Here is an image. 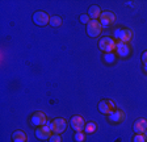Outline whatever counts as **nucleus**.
I'll return each instance as SVG.
<instances>
[{
  "mask_svg": "<svg viewBox=\"0 0 147 142\" xmlns=\"http://www.w3.org/2000/svg\"><path fill=\"white\" fill-rule=\"evenodd\" d=\"M116 51H117V57H119V58H127L131 54V49L129 46V43L125 42H117Z\"/></svg>",
  "mask_w": 147,
  "mask_h": 142,
  "instance_id": "11",
  "label": "nucleus"
},
{
  "mask_svg": "<svg viewBox=\"0 0 147 142\" xmlns=\"http://www.w3.org/2000/svg\"><path fill=\"white\" fill-rule=\"evenodd\" d=\"M97 108L102 114H109L116 109V105H114V103L112 101V100H101V101L98 103Z\"/></svg>",
  "mask_w": 147,
  "mask_h": 142,
  "instance_id": "7",
  "label": "nucleus"
},
{
  "mask_svg": "<svg viewBox=\"0 0 147 142\" xmlns=\"http://www.w3.org/2000/svg\"><path fill=\"white\" fill-rule=\"evenodd\" d=\"M47 124V117L46 114L41 111H37L36 113H33V116L30 117V125L32 126H36V128H40L43 126Z\"/></svg>",
  "mask_w": 147,
  "mask_h": 142,
  "instance_id": "5",
  "label": "nucleus"
},
{
  "mask_svg": "<svg viewBox=\"0 0 147 142\" xmlns=\"http://www.w3.org/2000/svg\"><path fill=\"white\" fill-rule=\"evenodd\" d=\"M70 125L75 132H84V128H86V122L82 116H72L70 120Z\"/></svg>",
  "mask_w": 147,
  "mask_h": 142,
  "instance_id": "10",
  "label": "nucleus"
},
{
  "mask_svg": "<svg viewBox=\"0 0 147 142\" xmlns=\"http://www.w3.org/2000/svg\"><path fill=\"white\" fill-rule=\"evenodd\" d=\"M74 139L75 142H84L86 141V133L84 132H76L75 136H74Z\"/></svg>",
  "mask_w": 147,
  "mask_h": 142,
  "instance_id": "19",
  "label": "nucleus"
},
{
  "mask_svg": "<svg viewBox=\"0 0 147 142\" xmlns=\"http://www.w3.org/2000/svg\"><path fill=\"white\" fill-rule=\"evenodd\" d=\"M49 126L54 134H61V133H63L64 130H66V128H67V121L61 117L54 118L53 121L49 122Z\"/></svg>",
  "mask_w": 147,
  "mask_h": 142,
  "instance_id": "3",
  "label": "nucleus"
},
{
  "mask_svg": "<svg viewBox=\"0 0 147 142\" xmlns=\"http://www.w3.org/2000/svg\"><path fill=\"white\" fill-rule=\"evenodd\" d=\"M117 59V55L113 53H104V62L107 65H113Z\"/></svg>",
  "mask_w": 147,
  "mask_h": 142,
  "instance_id": "16",
  "label": "nucleus"
},
{
  "mask_svg": "<svg viewBox=\"0 0 147 142\" xmlns=\"http://www.w3.org/2000/svg\"><path fill=\"white\" fill-rule=\"evenodd\" d=\"M141 59H142V62H143V65H144V63H147V50H146V51L142 53Z\"/></svg>",
  "mask_w": 147,
  "mask_h": 142,
  "instance_id": "23",
  "label": "nucleus"
},
{
  "mask_svg": "<svg viewBox=\"0 0 147 142\" xmlns=\"http://www.w3.org/2000/svg\"><path fill=\"white\" fill-rule=\"evenodd\" d=\"M91 21V19H89V16H88V13H83V15H80V22L82 24H86V25H88V22Z\"/></svg>",
  "mask_w": 147,
  "mask_h": 142,
  "instance_id": "21",
  "label": "nucleus"
},
{
  "mask_svg": "<svg viewBox=\"0 0 147 142\" xmlns=\"http://www.w3.org/2000/svg\"><path fill=\"white\" fill-rule=\"evenodd\" d=\"M133 142H147V141H146L144 134H135V136L133 137Z\"/></svg>",
  "mask_w": 147,
  "mask_h": 142,
  "instance_id": "20",
  "label": "nucleus"
},
{
  "mask_svg": "<svg viewBox=\"0 0 147 142\" xmlns=\"http://www.w3.org/2000/svg\"><path fill=\"white\" fill-rule=\"evenodd\" d=\"M88 16L91 20H98L101 16V11H100V7L96 5V4H93V5L89 7L88 9Z\"/></svg>",
  "mask_w": 147,
  "mask_h": 142,
  "instance_id": "14",
  "label": "nucleus"
},
{
  "mask_svg": "<svg viewBox=\"0 0 147 142\" xmlns=\"http://www.w3.org/2000/svg\"><path fill=\"white\" fill-rule=\"evenodd\" d=\"M51 136H53V132L49 125H43V126H40L36 129V137L38 139H41V141L49 139Z\"/></svg>",
  "mask_w": 147,
  "mask_h": 142,
  "instance_id": "8",
  "label": "nucleus"
},
{
  "mask_svg": "<svg viewBox=\"0 0 147 142\" xmlns=\"http://www.w3.org/2000/svg\"><path fill=\"white\" fill-rule=\"evenodd\" d=\"M49 24L51 25V26H54V28H58V26L62 25V19L59 17V16H50Z\"/></svg>",
  "mask_w": 147,
  "mask_h": 142,
  "instance_id": "18",
  "label": "nucleus"
},
{
  "mask_svg": "<svg viewBox=\"0 0 147 142\" xmlns=\"http://www.w3.org/2000/svg\"><path fill=\"white\" fill-rule=\"evenodd\" d=\"M114 20H116V15L113 12H110V11H105V12H101V16L98 21H100L101 26L104 28V26H108V25L113 24Z\"/></svg>",
  "mask_w": 147,
  "mask_h": 142,
  "instance_id": "9",
  "label": "nucleus"
},
{
  "mask_svg": "<svg viewBox=\"0 0 147 142\" xmlns=\"http://www.w3.org/2000/svg\"><path fill=\"white\" fill-rule=\"evenodd\" d=\"M101 30H102V26L98 20H91L87 25V34L89 37H98L101 34Z\"/></svg>",
  "mask_w": 147,
  "mask_h": 142,
  "instance_id": "4",
  "label": "nucleus"
},
{
  "mask_svg": "<svg viewBox=\"0 0 147 142\" xmlns=\"http://www.w3.org/2000/svg\"><path fill=\"white\" fill-rule=\"evenodd\" d=\"M33 22L36 25H38V26H45L46 24H49L50 21V16L47 15L46 12H43V11H37V12L33 13Z\"/></svg>",
  "mask_w": 147,
  "mask_h": 142,
  "instance_id": "6",
  "label": "nucleus"
},
{
  "mask_svg": "<svg viewBox=\"0 0 147 142\" xmlns=\"http://www.w3.org/2000/svg\"><path fill=\"white\" fill-rule=\"evenodd\" d=\"M133 130L135 132V134H143L147 130V121L144 118H137L133 125Z\"/></svg>",
  "mask_w": 147,
  "mask_h": 142,
  "instance_id": "13",
  "label": "nucleus"
},
{
  "mask_svg": "<svg viewBox=\"0 0 147 142\" xmlns=\"http://www.w3.org/2000/svg\"><path fill=\"white\" fill-rule=\"evenodd\" d=\"M49 142H62V138L59 134H54L53 133V136L49 138Z\"/></svg>",
  "mask_w": 147,
  "mask_h": 142,
  "instance_id": "22",
  "label": "nucleus"
},
{
  "mask_svg": "<svg viewBox=\"0 0 147 142\" xmlns=\"http://www.w3.org/2000/svg\"><path fill=\"white\" fill-rule=\"evenodd\" d=\"M108 120L112 124H119L125 120V113L121 109H114L112 113L108 114Z\"/></svg>",
  "mask_w": 147,
  "mask_h": 142,
  "instance_id": "12",
  "label": "nucleus"
},
{
  "mask_svg": "<svg viewBox=\"0 0 147 142\" xmlns=\"http://www.w3.org/2000/svg\"><path fill=\"white\" fill-rule=\"evenodd\" d=\"M114 37L118 40V42H125L129 43L133 38V30L129 28H117L113 32Z\"/></svg>",
  "mask_w": 147,
  "mask_h": 142,
  "instance_id": "1",
  "label": "nucleus"
},
{
  "mask_svg": "<svg viewBox=\"0 0 147 142\" xmlns=\"http://www.w3.org/2000/svg\"><path fill=\"white\" fill-rule=\"evenodd\" d=\"M143 70H144V72L147 74V63H144V65H143Z\"/></svg>",
  "mask_w": 147,
  "mask_h": 142,
  "instance_id": "24",
  "label": "nucleus"
},
{
  "mask_svg": "<svg viewBox=\"0 0 147 142\" xmlns=\"http://www.w3.org/2000/svg\"><path fill=\"white\" fill-rule=\"evenodd\" d=\"M96 130H97V125H96L95 122H92V121H89V122H87V124H86L84 132H86L87 134H92V133H95Z\"/></svg>",
  "mask_w": 147,
  "mask_h": 142,
  "instance_id": "17",
  "label": "nucleus"
},
{
  "mask_svg": "<svg viewBox=\"0 0 147 142\" xmlns=\"http://www.w3.org/2000/svg\"><path fill=\"white\" fill-rule=\"evenodd\" d=\"M28 137L25 134L24 130H16L12 134V141L13 142H26Z\"/></svg>",
  "mask_w": 147,
  "mask_h": 142,
  "instance_id": "15",
  "label": "nucleus"
},
{
  "mask_svg": "<svg viewBox=\"0 0 147 142\" xmlns=\"http://www.w3.org/2000/svg\"><path fill=\"white\" fill-rule=\"evenodd\" d=\"M143 134H144V137H146V141H147V130H146V132L143 133Z\"/></svg>",
  "mask_w": 147,
  "mask_h": 142,
  "instance_id": "25",
  "label": "nucleus"
},
{
  "mask_svg": "<svg viewBox=\"0 0 147 142\" xmlns=\"http://www.w3.org/2000/svg\"><path fill=\"white\" fill-rule=\"evenodd\" d=\"M98 47L104 53H113L117 47V42L112 37H102L98 41Z\"/></svg>",
  "mask_w": 147,
  "mask_h": 142,
  "instance_id": "2",
  "label": "nucleus"
}]
</instances>
